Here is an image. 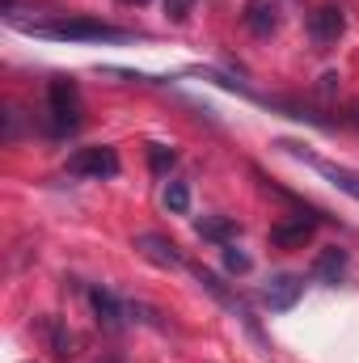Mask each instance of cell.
<instances>
[{
  "instance_id": "7a4b0ae2",
  "label": "cell",
  "mask_w": 359,
  "mask_h": 363,
  "mask_svg": "<svg viewBox=\"0 0 359 363\" xmlns=\"http://www.w3.org/2000/svg\"><path fill=\"white\" fill-rule=\"evenodd\" d=\"M81 114H85V106H81L77 81H51L47 85V118H51V131L55 135L77 131L81 127Z\"/></svg>"
},
{
  "instance_id": "30bf717a",
  "label": "cell",
  "mask_w": 359,
  "mask_h": 363,
  "mask_svg": "<svg viewBox=\"0 0 359 363\" xmlns=\"http://www.w3.org/2000/svg\"><path fill=\"white\" fill-rule=\"evenodd\" d=\"M38 334L47 338V347H51L55 359H68V355H77V347H81L77 334H72L60 317H43V321H38Z\"/></svg>"
},
{
  "instance_id": "9a60e30c",
  "label": "cell",
  "mask_w": 359,
  "mask_h": 363,
  "mask_svg": "<svg viewBox=\"0 0 359 363\" xmlns=\"http://www.w3.org/2000/svg\"><path fill=\"white\" fill-rule=\"evenodd\" d=\"M165 207L174 216H186L190 211V186L186 182H165Z\"/></svg>"
},
{
  "instance_id": "d6986e66",
  "label": "cell",
  "mask_w": 359,
  "mask_h": 363,
  "mask_svg": "<svg viewBox=\"0 0 359 363\" xmlns=\"http://www.w3.org/2000/svg\"><path fill=\"white\" fill-rule=\"evenodd\" d=\"M123 4H148V0H123Z\"/></svg>"
},
{
  "instance_id": "277c9868",
  "label": "cell",
  "mask_w": 359,
  "mask_h": 363,
  "mask_svg": "<svg viewBox=\"0 0 359 363\" xmlns=\"http://www.w3.org/2000/svg\"><path fill=\"white\" fill-rule=\"evenodd\" d=\"M343 30H347V17H343L338 4H317V9L309 13V38L317 43V51L334 47V43L343 38Z\"/></svg>"
},
{
  "instance_id": "6da1fadb",
  "label": "cell",
  "mask_w": 359,
  "mask_h": 363,
  "mask_svg": "<svg viewBox=\"0 0 359 363\" xmlns=\"http://www.w3.org/2000/svg\"><path fill=\"white\" fill-rule=\"evenodd\" d=\"M26 30L38 34V38H72V43H131L136 38L131 30L89 21V17H68V21H55V26H26Z\"/></svg>"
},
{
  "instance_id": "ac0fdd59",
  "label": "cell",
  "mask_w": 359,
  "mask_h": 363,
  "mask_svg": "<svg viewBox=\"0 0 359 363\" xmlns=\"http://www.w3.org/2000/svg\"><path fill=\"white\" fill-rule=\"evenodd\" d=\"M190 13H194V0H165V17H170L174 26H182Z\"/></svg>"
},
{
  "instance_id": "8fae6325",
  "label": "cell",
  "mask_w": 359,
  "mask_h": 363,
  "mask_svg": "<svg viewBox=\"0 0 359 363\" xmlns=\"http://www.w3.org/2000/svg\"><path fill=\"white\" fill-rule=\"evenodd\" d=\"M347 267H351V258H347V250H338V245H330V250H321V254L313 258V274H317L326 287H338V283L347 279Z\"/></svg>"
},
{
  "instance_id": "2e32d148",
  "label": "cell",
  "mask_w": 359,
  "mask_h": 363,
  "mask_svg": "<svg viewBox=\"0 0 359 363\" xmlns=\"http://www.w3.org/2000/svg\"><path fill=\"white\" fill-rule=\"evenodd\" d=\"M224 271L228 274H250L254 271V258H250L245 250H237V245H224Z\"/></svg>"
},
{
  "instance_id": "8992f818",
  "label": "cell",
  "mask_w": 359,
  "mask_h": 363,
  "mask_svg": "<svg viewBox=\"0 0 359 363\" xmlns=\"http://www.w3.org/2000/svg\"><path fill=\"white\" fill-rule=\"evenodd\" d=\"M89 304H93V317H97V325H101L106 334H118V330L127 325V304H118V300H114V291H106V287H93V291H89Z\"/></svg>"
},
{
  "instance_id": "7c38bea8",
  "label": "cell",
  "mask_w": 359,
  "mask_h": 363,
  "mask_svg": "<svg viewBox=\"0 0 359 363\" xmlns=\"http://www.w3.org/2000/svg\"><path fill=\"white\" fill-rule=\"evenodd\" d=\"M190 271H194V279L203 283V291H211V296H216V300H220L224 308H233V313H237L241 321H250V308L241 304V296H233V291H228V287L220 283V274H211L207 267H190Z\"/></svg>"
},
{
  "instance_id": "5bb4252c",
  "label": "cell",
  "mask_w": 359,
  "mask_h": 363,
  "mask_svg": "<svg viewBox=\"0 0 359 363\" xmlns=\"http://www.w3.org/2000/svg\"><path fill=\"white\" fill-rule=\"evenodd\" d=\"M313 165H317V174H321V178H330L343 194L359 199V174H355V169H343V165H330V161H313Z\"/></svg>"
},
{
  "instance_id": "e0dca14e",
  "label": "cell",
  "mask_w": 359,
  "mask_h": 363,
  "mask_svg": "<svg viewBox=\"0 0 359 363\" xmlns=\"http://www.w3.org/2000/svg\"><path fill=\"white\" fill-rule=\"evenodd\" d=\"M174 161H178V152H174V148H165V144H153V148H148V165H153L157 174H165Z\"/></svg>"
},
{
  "instance_id": "ba28073f",
  "label": "cell",
  "mask_w": 359,
  "mask_h": 363,
  "mask_svg": "<svg viewBox=\"0 0 359 363\" xmlns=\"http://www.w3.org/2000/svg\"><path fill=\"white\" fill-rule=\"evenodd\" d=\"M300 291H304V283L296 274H275L267 287H263V300H267L270 313H287V308H296Z\"/></svg>"
},
{
  "instance_id": "3957f363",
  "label": "cell",
  "mask_w": 359,
  "mask_h": 363,
  "mask_svg": "<svg viewBox=\"0 0 359 363\" xmlns=\"http://www.w3.org/2000/svg\"><path fill=\"white\" fill-rule=\"evenodd\" d=\"M68 174L72 178H114L118 174V152L114 148H77L72 157H68Z\"/></svg>"
},
{
  "instance_id": "4fadbf2b",
  "label": "cell",
  "mask_w": 359,
  "mask_h": 363,
  "mask_svg": "<svg viewBox=\"0 0 359 363\" xmlns=\"http://www.w3.org/2000/svg\"><path fill=\"white\" fill-rule=\"evenodd\" d=\"M194 233H199L203 241H216V245H233V241L241 237V224H237V220H228V216H203V220L194 224Z\"/></svg>"
},
{
  "instance_id": "9c48e42d",
  "label": "cell",
  "mask_w": 359,
  "mask_h": 363,
  "mask_svg": "<svg viewBox=\"0 0 359 363\" xmlns=\"http://www.w3.org/2000/svg\"><path fill=\"white\" fill-rule=\"evenodd\" d=\"M309 241H313V220H304V216L279 220V224L270 228V245H279V250H300V245H309Z\"/></svg>"
},
{
  "instance_id": "52a82bcc",
  "label": "cell",
  "mask_w": 359,
  "mask_h": 363,
  "mask_svg": "<svg viewBox=\"0 0 359 363\" xmlns=\"http://www.w3.org/2000/svg\"><path fill=\"white\" fill-rule=\"evenodd\" d=\"M241 21H245V30H250V34L270 38V34L279 30L283 13H279V4H275V0H245V9H241Z\"/></svg>"
},
{
  "instance_id": "5b68a950",
  "label": "cell",
  "mask_w": 359,
  "mask_h": 363,
  "mask_svg": "<svg viewBox=\"0 0 359 363\" xmlns=\"http://www.w3.org/2000/svg\"><path fill=\"white\" fill-rule=\"evenodd\" d=\"M131 250H136L140 258H148L153 267H161V271H178L182 267V250L170 237H161V233H136Z\"/></svg>"
}]
</instances>
